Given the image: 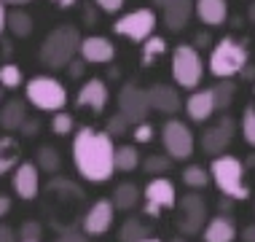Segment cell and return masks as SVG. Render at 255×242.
<instances>
[{
	"mask_svg": "<svg viewBox=\"0 0 255 242\" xmlns=\"http://www.w3.org/2000/svg\"><path fill=\"white\" fill-rule=\"evenodd\" d=\"M113 140L100 129L84 127L75 132L73 140V162L78 175L89 183H105L113 175Z\"/></svg>",
	"mask_w": 255,
	"mask_h": 242,
	"instance_id": "6da1fadb",
	"label": "cell"
},
{
	"mask_svg": "<svg viewBox=\"0 0 255 242\" xmlns=\"http://www.w3.org/2000/svg\"><path fill=\"white\" fill-rule=\"evenodd\" d=\"M81 46V32L73 24H59L46 35L43 46H40V62L51 70H62L78 57Z\"/></svg>",
	"mask_w": 255,
	"mask_h": 242,
	"instance_id": "7a4b0ae2",
	"label": "cell"
},
{
	"mask_svg": "<svg viewBox=\"0 0 255 242\" xmlns=\"http://www.w3.org/2000/svg\"><path fill=\"white\" fill-rule=\"evenodd\" d=\"M210 181H215V186L220 189V194H223L226 199H247L250 197V186L245 183V164L242 159L237 156H229V154H220L212 159L210 164Z\"/></svg>",
	"mask_w": 255,
	"mask_h": 242,
	"instance_id": "3957f363",
	"label": "cell"
},
{
	"mask_svg": "<svg viewBox=\"0 0 255 242\" xmlns=\"http://www.w3.org/2000/svg\"><path fill=\"white\" fill-rule=\"evenodd\" d=\"M250 62V54H247V46L239 43L237 38L226 35L218 40V46L212 48L210 54V73L220 81H229L231 75L242 73V67Z\"/></svg>",
	"mask_w": 255,
	"mask_h": 242,
	"instance_id": "277c9868",
	"label": "cell"
},
{
	"mask_svg": "<svg viewBox=\"0 0 255 242\" xmlns=\"http://www.w3.org/2000/svg\"><path fill=\"white\" fill-rule=\"evenodd\" d=\"M24 94L32 108L46 110V113H59L67 102L65 86L57 78H51V75H35V78H30L24 86Z\"/></svg>",
	"mask_w": 255,
	"mask_h": 242,
	"instance_id": "5b68a950",
	"label": "cell"
},
{
	"mask_svg": "<svg viewBox=\"0 0 255 242\" xmlns=\"http://www.w3.org/2000/svg\"><path fill=\"white\" fill-rule=\"evenodd\" d=\"M202 75H204V62L199 57V51L188 43L177 46L175 54H172V78L177 81V86L196 89Z\"/></svg>",
	"mask_w": 255,
	"mask_h": 242,
	"instance_id": "8992f818",
	"label": "cell"
},
{
	"mask_svg": "<svg viewBox=\"0 0 255 242\" xmlns=\"http://www.w3.org/2000/svg\"><path fill=\"white\" fill-rule=\"evenodd\" d=\"M161 143L172 162H183V159H191V154H194V132L188 129V124L177 119H169L161 127Z\"/></svg>",
	"mask_w": 255,
	"mask_h": 242,
	"instance_id": "52a82bcc",
	"label": "cell"
},
{
	"mask_svg": "<svg viewBox=\"0 0 255 242\" xmlns=\"http://www.w3.org/2000/svg\"><path fill=\"white\" fill-rule=\"evenodd\" d=\"M204 224H207V202L199 194H185L177 202V232L183 237H191V234L202 232Z\"/></svg>",
	"mask_w": 255,
	"mask_h": 242,
	"instance_id": "ba28073f",
	"label": "cell"
},
{
	"mask_svg": "<svg viewBox=\"0 0 255 242\" xmlns=\"http://www.w3.org/2000/svg\"><path fill=\"white\" fill-rule=\"evenodd\" d=\"M156 13L150 8H137L132 13H124L119 22L113 24L116 35H124L129 40H148L156 30Z\"/></svg>",
	"mask_w": 255,
	"mask_h": 242,
	"instance_id": "9c48e42d",
	"label": "cell"
},
{
	"mask_svg": "<svg viewBox=\"0 0 255 242\" xmlns=\"http://www.w3.org/2000/svg\"><path fill=\"white\" fill-rule=\"evenodd\" d=\"M119 113L129 124H134V127H137V124H142L148 119V113H150L148 92H145V89H140V86H134V84L121 86V92H119Z\"/></svg>",
	"mask_w": 255,
	"mask_h": 242,
	"instance_id": "30bf717a",
	"label": "cell"
},
{
	"mask_svg": "<svg viewBox=\"0 0 255 242\" xmlns=\"http://www.w3.org/2000/svg\"><path fill=\"white\" fill-rule=\"evenodd\" d=\"M234 135H237V121H234L231 116H223L218 124H212V127L204 129V135H202V151H204L207 156L215 159V156H220L231 145Z\"/></svg>",
	"mask_w": 255,
	"mask_h": 242,
	"instance_id": "8fae6325",
	"label": "cell"
},
{
	"mask_svg": "<svg viewBox=\"0 0 255 242\" xmlns=\"http://www.w3.org/2000/svg\"><path fill=\"white\" fill-rule=\"evenodd\" d=\"M113 205H110V199H97L92 207L86 210L84 221H81V234H86V237H100V234H105L110 226H113Z\"/></svg>",
	"mask_w": 255,
	"mask_h": 242,
	"instance_id": "7c38bea8",
	"label": "cell"
},
{
	"mask_svg": "<svg viewBox=\"0 0 255 242\" xmlns=\"http://www.w3.org/2000/svg\"><path fill=\"white\" fill-rule=\"evenodd\" d=\"M13 191H16L19 199L30 202V199L38 197L40 191V172L32 162H19L16 170H13Z\"/></svg>",
	"mask_w": 255,
	"mask_h": 242,
	"instance_id": "4fadbf2b",
	"label": "cell"
},
{
	"mask_svg": "<svg viewBox=\"0 0 255 242\" xmlns=\"http://www.w3.org/2000/svg\"><path fill=\"white\" fill-rule=\"evenodd\" d=\"M78 54L86 65H105V62L116 57V46L105 35H89V38H81Z\"/></svg>",
	"mask_w": 255,
	"mask_h": 242,
	"instance_id": "5bb4252c",
	"label": "cell"
},
{
	"mask_svg": "<svg viewBox=\"0 0 255 242\" xmlns=\"http://www.w3.org/2000/svg\"><path fill=\"white\" fill-rule=\"evenodd\" d=\"M142 197H145V205H153L158 210H172L177 202L175 186H172V181H167V178H153V181L145 186Z\"/></svg>",
	"mask_w": 255,
	"mask_h": 242,
	"instance_id": "9a60e30c",
	"label": "cell"
},
{
	"mask_svg": "<svg viewBox=\"0 0 255 242\" xmlns=\"http://www.w3.org/2000/svg\"><path fill=\"white\" fill-rule=\"evenodd\" d=\"M148 102H150V110H158L164 116H172L183 108L180 94L175 92V86H167V84H156L153 89H148Z\"/></svg>",
	"mask_w": 255,
	"mask_h": 242,
	"instance_id": "2e32d148",
	"label": "cell"
},
{
	"mask_svg": "<svg viewBox=\"0 0 255 242\" xmlns=\"http://www.w3.org/2000/svg\"><path fill=\"white\" fill-rule=\"evenodd\" d=\"M78 108H92L94 113H100L108 102V86L102 78H89L84 86L78 89V97H75Z\"/></svg>",
	"mask_w": 255,
	"mask_h": 242,
	"instance_id": "e0dca14e",
	"label": "cell"
},
{
	"mask_svg": "<svg viewBox=\"0 0 255 242\" xmlns=\"http://www.w3.org/2000/svg\"><path fill=\"white\" fill-rule=\"evenodd\" d=\"M191 13H194V0H167L164 5V24L169 32H180L185 30Z\"/></svg>",
	"mask_w": 255,
	"mask_h": 242,
	"instance_id": "ac0fdd59",
	"label": "cell"
},
{
	"mask_svg": "<svg viewBox=\"0 0 255 242\" xmlns=\"http://www.w3.org/2000/svg\"><path fill=\"white\" fill-rule=\"evenodd\" d=\"M204 242H234L237 240V226L229 216H215L204 224Z\"/></svg>",
	"mask_w": 255,
	"mask_h": 242,
	"instance_id": "d6986e66",
	"label": "cell"
},
{
	"mask_svg": "<svg viewBox=\"0 0 255 242\" xmlns=\"http://www.w3.org/2000/svg\"><path fill=\"white\" fill-rule=\"evenodd\" d=\"M185 113H188V119L191 121H196V124H202L207 121L212 113H215V105H212V94H210V89H202V92H194L185 100Z\"/></svg>",
	"mask_w": 255,
	"mask_h": 242,
	"instance_id": "ffe728a7",
	"label": "cell"
},
{
	"mask_svg": "<svg viewBox=\"0 0 255 242\" xmlns=\"http://www.w3.org/2000/svg\"><path fill=\"white\" fill-rule=\"evenodd\" d=\"M196 13L207 27H220L229 19V3L226 0H196Z\"/></svg>",
	"mask_w": 255,
	"mask_h": 242,
	"instance_id": "44dd1931",
	"label": "cell"
},
{
	"mask_svg": "<svg viewBox=\"0 0 255 242\" xmlns=\"http://www.w3.org/2000/svg\"><path fill=\"white\" fill-rule=\"evenodd\" d=\"M27 121V105L24 100H8L0 110V127L5 129V132H16V129H22V124Z\"/></svg>",
	"mask_w": 255,
	"mask_h": 242,
	"instance_id": "7402d4cb",
	"label": "cell"
},
{
	"mask_svg": "<svg viewBox=\"0 0 255 242\" xmlns=\"http://www.w3.org/2000/svg\"><path fill=\"white\" fill-rule=\"evenodd\" d=\"M140 199H142V191L137 189L134 183H119V186H116V191H113L110 205H113V210L129 213V210H134V207L140 205Z\"/></svg>",
	"mask_w": 255,
	"mask_h": 242,
	"instance_id": "603a6c76",
	"label": "cell"
},
{
	"mask_svg": "<svg viewBox=\"0 0 255 242\" xmlns=\"http://www.w3.org/2000/svg\"><path fill=\"white\" fill-rule=\"evenodd\" d=\"M140 167V154L134 145H116L113 151V170L119 172H134Z\"/></svg>",
	"mask_w": 255,
	"mask_h": 242,
	"instance_id": "cb8c5ba5",
	"label": "cell"
},
{
	"mask_svg": "<svg viewBox=\"0 0 255 242\" xmlns=\"http://www.w3.org/2000/svg\"><path fill=\"white\" fill-rule=\"evenodd\" d=\"M119 240H121V242H145V240H150V229H148V226L142 224L137 216H132V218H127V221L121 224Z\"/></svg>",
	"mask_w": 255,
	"mask_h": 242,
	"instance_id": "d4e9b609",
	"label": "cell"
},
{
	"mask_svg": "<svg viewBox=\"0 0 255 242\" xmlns=\"http://www.w3.org/2000/svg\"><path fill=\"white\" fill-rule=\"evenodd\" d=\"M5 27L13 32L16 38H27V35H32V16L27 11H22V8H13V11H8L5 13Z\"/></svg>",
	"mask_w": 255,
	"mask_h": 242,
	"instance_id": "484cf974",
	"label": "cell"
},
{
	"mask_svg": "<svg viewBox=\"0 0 255 242\" xmlns=\"http://www.w3.org/2000/svg\"><path fill=\"white\" fill-rule=\"evenodd\" d=\"M210 94H212V105H215V110H226L234 102L237 84H234V81H218V84L210 89Z\"/></svg>",
	"mask_w": 255,
	"mask_h": 242,
	"instance_id": "4316f807",
	"label": "cell"
},
{
	"mask_svg": "<svg viewBox=\"0 0 255 242\" xmlns=\"http://www.w3.org/2000/svg\"><path fill=\"white\" fill-rule=\"evenodd\" d=\"M38 167V172L43 170V172H57L59 170V164H62V159H59V151L54 148V145H40L38 148V156H35V162H32Z\"/></svg>",
	"mask_w": 255,
	"mask_h": 242,
	"instance_id": "83f0119b",
	"label": "cell"
},
{
	"mask_svg": "<svg viewBox=\"0 0 255 242\" xmlns=\"http://www.w3.org/2000/svg\"><path fill=\"white\" fill-rule=\"evenodd\" d=\"M13 164H19V145L13 137H3L0 140V175L8 172Z\"/></svg>",
	"mask_w": 255,
	"mask_h": 242,
	"instance_id": "f1b7e54d",
	"label": "cell"
},
{
	"mask_svg": "<svg viewBox=\"0 0 255 242\" xmlns=\"http://www.w3.org/2000/svg\"><path fill=\"white\" fill-rule=\"evenodd\" d=\"M183 183L188 186V189H204V186H210V172H207L202 164H188V167L183 170Z\"/></svg>",
	"mask_w": 255,
	"mask_h": 242,
	"instance_id": "f546056e",
	"label": "cell"
},
{
	"mask_svg": "<svg viewBox=\"0 0 255 242\" xmlns=\"http://www.w3.org/2000/svg\"><path fill=\"white\" fill-rule=\"evenodd\" d=\"M164 51H167V40L158 38V35H150L145 43H142V65H153Z\"/></svg>",
	"mask_w": 255,
	"mask_h": 242,
	"instance_id": "4dcf8cb0",
	"label": "cell"
},
{
	"mask_svg": "<svg viewBox=\"0 0 255 242\" xmlns=\"http://www.w3.org/2000/svg\"><path fill=\"white\" fill-rule=\"evenodd\" d=\"M22 70H19V65H11V62H5V65H0V86L3 89H19L22 86Z\"/></svg>",
	"mask_w": 255,
	"mask_h": 242,
	"instance_id": "1f68e13d",
	"label": "cell"
},
{
	"mask_svg": "<svg viewBox=\"0 0 255 242\" xmlns=\"http://www.w3.org/2000/svg\"><path fill=\"white\" fill-rule=\"evenodd\" d=\"M172 167V159L167 154H150L145 162H142V170L148 172V175H164V172H169Z\"/></svg>",
	"mask_w": 255,
	"mask_h": 242,
	"instance_id": "d6a6232c",
	"label": "cell"
},
{
	"mask_svg": "<svg viewBox=\"0 0 255 242\" xmlns=\"http://www.w3.org/2000/svg\"><path fill=\"white\" fill-rule=\"evenodd\" d=\"M40 237H43V226L38 221H24L19 226V242H40Z\"/></svg>",
	"mask_w": 255,
	"mask_h": 242,
	"instance_id": "836d02e7",
	"label": "cell"
},
{
	"mask_svg": "<svg viewBox=\"0 0 255 242\" xmlns=\"http://www.w3.org/2000/svg\"><path fill=\"white\" fill-rule=\"evenodd\" d=\"M129 127H132V124H129L127 119H124L121 113H116V116H110V119H108L105 135L110 137V140H113V137H124V135L129 132Z\"/></svg>",
	"mask_w": 255,
	"mask_h": 242,
	"instance_id": "e575fe53",
	"label": "cell"
},
{
	"mask_svg": "<svg viewBox=\"0 0 255 242\" xmlns=\"http://www.w3.org/2000/svg\"><path fill=\"white\" fill-rule=\"evenodd\" d=\"M242 135H245V140L255 148V105H247V108H245V116H242Z\"/></svg>",
	"mask_w": 255,
	"mask_h": 242,
	"instance_id": "d590c367",
	"label": "cell"
},
{
	"mask_svg": "<svg viewBox=\"0 0 255 242\" xmlns=\"http://www.w3.org/2000/svg\"><path fill=\"white\" fill-rule=\"evenodd\" d=\"M73 124H75L73 116L65 113V110H59V113H54V119H51V129H54V135H70Z\"/></svg>",
	"mask_w": 255,
	"mask_h": 242,
	"instance_id": "8d00e7d4",
	"label": "cell"
},
{
	"mask_svg": "<svg viewBox=\"0 0 255 242\" xmlns=\"http://www.w3.org/2000/svg\"><path fill=\"white\" fill-rule=\"evenodd\" d=\"M132 135H134L137 143H150L153 140V127H150L148 121H142V124H137V127L132 129Z\"/></svg>",
	"mask_w": 255,
	"mask_h": 242,
	"instance_id": "74e56055",
	"label": "cell"
},
{
	"mask_svg": "<svg viewBox=\"0 0 255 242\" xmlns=\"http://www.w3.org/2000/svg\"><path fill=\"white\" fill-rule=\"evenodd\" d=\"M54 242H89L86 240V234H81V232H73V229H67V232H62Z\"/></svg>",
	"mask_w": 255,
	"mask_h": 242,
	"instance_id": "f35d334b",
	"label": "cell"
},
{
	"mask_svg": "<svg viewBox=\"0 0 255 242\" xmlns=\"http://www.w3.org/2000/svg\"><path fill=\"white\" fill-rule=\"evenodd\" d=\"M38 129H40L38 119H30V116H27V121L22 124V135H24V137H35V135H38Z\"/></svg>",
	"mask_w": 255,
	"mask_h": 242,
	"instance_id": "ab89813d",
	"label": "cell"
},
{
	"mask_svg": "<svg viewBox=\"0 0 255 242\" xmlns=\"http://www.w3.org/2000/svg\"><path fill=\"white\" fill-rule=\"evenodd\" d=\"M94 3H97L102 11H108V13H116V11H121L124 0H94Z\"/></svg>",
	"mask_w": 255,
	"mask_h": 242,
	"instance_id": "60d3db41",
	"label": "cell"
},
{
	"mask_svg": "<svg viewBox=\"0 0 255 242\" xmlns=\"http://www.w3.org/2000/svg\"><path fill=\"white\" fill-rule=\"evenodd\" d=\"M86 70V62L84 59H73L70 65H67V73H70V78H81Z\"/></svg>",
	"mask_w": 255,
	"mask_h": 242,
	"instance_id": "b9f144b4",
	"label": "cell"
},
{
	"mask_svg": "<svg viewBox=\"0 0 255 242\" xmlns=\"http://www.w3.org/2000/svg\"><path fill=\"white\" fill-rule=\"evenodd\" d=\"M0 242H16V232H13L11 226L0 224Z\"/></svg>",
	"mask_w": 255,
	"mask_h": 242,
	"instance_id": "7bdbcfd3",
	"label": "cell"
},
{
	"mask_svg": "<svg viewBox=\"0 0 255 242\" xmlns=\"http://www.w3.org/2000/svg\"><path fill=\"white\" fill-rule=\"evenodd\" d=\"M8 213H11V199L5 197V194H0V218L8 216Z\"/></svg>",
	"mask_w": 255,
	"mask_h": 242,
	"instance_id": "ee69618b",
	"label": "cell"
},
{
	"mask_svg": "<svg viewBox=\"0 0 255 242\" xmlns=\"http://www.w3.org/2000/svg\"><path fill=\"white\" fill-rule=\"evenodd\" d=\"M239 75H242L245 81H255V65H250V62H247V65L242 67V73H239Z\"/></svg>",
	"mask_w": 255,
	"mask_h": 242,
	"instance_id": "f6af8a7d",
	"label": "cell"
},
{
	"mask_svg": "<svg viewBox=\"0 0 255 242\" xmlns=\"http://www.w3.org/2000/svg\"><path fill=\"white\" fill-rule=\"evenodd\" d=\"M242 240L245 242H255V224H250V226H245V229H242Z\"/></svg>",
	"mask_w": 255,
	"mask_h": 242,
	"instance_id": "bcb514c9",
	"label": "cell"
},
{
	"mask_svg": "<svg viewBox=\"0 0 255 242\" xmlns=\"http://www.w3.org/2000/svg\"><path fill=\"white\" fill-rule=\"evenodd\" d=\"M210 46V35H207V32H199L196 35V48H207Z\"/></svg>",
	"mask_w": 255,
	"mask_h": 242,
	"instance_id": "7dc6e473",
	"label": "cell"
},
{
	"mask_svg": "<svg viewBox=\"0 0 255 242\" xmlns=\"http://www.w3.org/2000/svg\"><path fill=\"white\" fill-rule=\"evenodd\" d=\"M3 5H11V8H22V5H27V3H32V0H0Z\"/></svg>",
	"mask_w": 255,
	"mask_h": 242,
	"instance_id": "c3c4849f",
	"label": "cell"
},
{
	"mask_svg": "<svg viewBox=\"0 0 255 242\" xmlns=\"http://www.w3.org/2000/svg\"><path fill=\"white\" fill-rule=\"evenodd\" d=\"M5 13L8 11H5V5L0 3V32H3V27H5Z\"/></svg>",
	"mask_w": 255,
	"mask_h": 242,
	"instance_id": "681fc988",
	"label": "cell"
},
{
	"mask_svg": "<svg viewBox=\"0 0 255 242\" xmlns=\"http://www.w3.org/2000/svg\"><path fill=\"white\" fill-rule=\"evenodd\" d=\"M54 3H57L59 8H70V5H75V0H54Z\"/></svg>",
	"mask_w": 255,
	"mask_h": 242,
	"instance_id": "f907efd6",
	"label": "cell"
},
{
	"mask_svg": "<svg viewBox=\"0 0 255 242\" xmlns=\"http://www.w3.org/2000/svg\"><path fill=\"white\" fill-rule=\"evenodd\" d=\"M247 16H250V22L255 24V0L250 3V8H247Z\"/></svg>",
	"mask_w": 255,
	"mask_h": 242,
	"instance_id": "816d5d0a",
	"label": "cell"
},
{
	"mask_svg": "<svg viewBox=\"0 0 255 242\" xmlns=\"http://www.w3.org/2000/svg\"><path fill=\"white\" fill-rule=\"evenodd\" d=\"M245 164V170L247 167H255V154H250V156H247V162H242Z\"/></svg>",
	"mask_w": 255,
	"mask_h": 242,
	"instance_id": "f5cc1de1",
	"label": "cell"
},
{
	"mask_svg": "<svg viewBox=\"0 0 255 242\" xmlns=\"http://www.w3.org/2000/svg\"><path fill=\"white\" fill-rule=\"evenodd\" d=\"M220 207H223V210L229 213V210H231V199H223V202H220Z\"/></svg>",
	"mask_w": 255,
	"mask_h": 242,
	"instance_id": "db71d44e",
	"label": "cell"
},
{
	"mask_svg": "<svg viewBox=\"0 0 255 242\" xmlns=\"http://www.w3.org/2000/svg\"><path fill=\"white\" fill-rule=\"evenodd\" d=\"M153 5H158V8H164V5H167V0H153Z\"/></svg>",
	"mask_w": 255,
	"mask_h": 242,
	"instance_id": "11a10c76",
	"label": "cell"
},
{
	"mask_svg": "<svg viewBox=\"0 0 255 242\" xmlns=\"http://www.w3.org/2000/svg\"><path fill=\"white\" fill-rule=\"evenodd\" d=\"M169 242H185V237H172Z\"/></svg>",
	"mask_w": 255,
	"mask_h": 242,
	"instance_id": "9f6ffc18",
	"label": "cell"
},
{
	"mask_svg": "<svg viewBox=\"0 0 255 242\" xmlns=\"http://www.w3.org/2000/svg\"><path fill=\"white\" fill-rule=\"evenodd\" d=\"M145 242H161V240H156V237H150V240H145Z\"/></svg>",
	"mask_w": 255,
	"mask_h": 242,
	"instance_id": "6f0895ef",
	"label": "cell"
},
{
	"mask_svg": "<svg viewBox=\"0 0 255 242\" xmlns=\"http://www.w3.org/2000/svg\"><path fill=\"white\" fill-rule=\"evenodd\" d=\"M0 100H3V86H0Z\"/></svg>",
	"mask_w": 255,
	"mask_h": 242,
	"instance_id": "680465c9",
	"label": "cell"
},
{
	"mask_svg": "<svg viewBox=\"0 0 255 242\" xmlns=\"http://www.w3.org/2000/svg\"><path fill=\"white\" fill-rule=\"evenodd\" d=\"M253 92H255V86H253Z\"/></svg>",
	"mask_w": 255,
	"mask_h": 242,
	"instance_id": "91938a15",
	"label": "cell"
}]
</instances>
